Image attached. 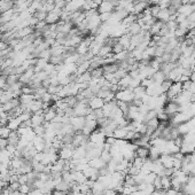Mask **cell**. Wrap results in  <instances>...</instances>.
<instances>
[{
  "label": "cell",
  "instance_id": "6da1fadb",
  "mask_svg": "<svg viewBox=\"0 0 195 195\" xmlns=\"http://www.w3.org/2000/svg\"><path fill=\"white\" fill-rule=\"evenodd\" d=\"M115 99L118 101H123V102H126V103H131L134 100V94L131 90L129 88H125V90H118L116 93H115Z\"/></svg>",
  "mask_w": 195,
  "mask_h": 195
},
{
  "label": "cell",
  "instance_id": "7a4b0ae2",
  "mask_svg": "<svg viewBox=\"0 0 195 195\" xmlns=\"http://www.w3.org/2000/svg\"><path fill=\"white\" fill-rule=\"evenodd\" d=\"M88 140H90V142H93V144H104V141H106V134L101 131L100 129H99L97 131L94 130V131L90 134Z\"/></svg>",
  "mask_w": 195,
  "mask_h": 195
},
{
  "label": "cell",
  "instance_id": "3957f363",
  "mask_svg": "<svg viewBox=\"0 0 195 195\" xmlns=\"http://www.w3.org/2000/svg\"><path fill=\"white\" fill-rule=\"evenodd\" d=\"M85 121L86 119H85L84 116H76V117H72L70 119V124L74 128L75 131H78V130L82 131L85 125Z\"/></svg>",
  "mask_w": 195,
  "mask_h": 195
},
{
  "label": "cell",
  "instance_id": "277c9868",
  "mask_svg": "<svg viewBox=\"0 0 195 195\" xmlns=\"http://www.w3.org/2000/svg\"><path fill=\"white\" fill-rule=\"evenodd\" d=\"M191 97H192V93L189 91H184L182 93H179L177 97H175V102H177L178 104H184V103H188L191 102Z\"/></svg>",
  "mask_w": 195,
  "mask_h": 195
},
{
  "label": "cell",
  "instance_id": "5b68a950",
  "mask_svg": "<svg viewBox=\"0 0 195 195\" xmlns=\"http://www.w3.org/2000/svg\"><path fill=\"white\" fill-rule=\"evenodd\" d=\"M104 104V100L102 97H97V95H94L93 97L90 99L88 101V106L91 108L92 110H94V109H101V108L103 107Z\"/></svg>",
  "mask_w": 195,
  "mask_h": 195
},
{
  "label": "cell",
  "instance_id": "8992f818",
  "mask_svg": "<svg viewBox=\"0 0 195 195\" xmlns=\"http://www.w3.org/2000/svg\"><path fill=\"white\" fill-rule=\"evenodd\" d=\"M160 161H161L162 165L165 169L173 168V155H168V154H162L160 156Z\"/></svg>",
  "mask_w": 195,
  "mask_h": 195
},
{
  "label": "cell",
  "instance_id": "52a82bcc",
  "mask_svg": "<svg viewBox=\"0 0 195 195\" xmlns=\"http://www.w3.org/2000/svg\"><path fill=\"white\" fill-rule=\"evenodd\" d=\"M88 165L92 166V168L97 169V170H100V169L104 168V166L107 165V163H106L101 157H95V158H92V160L88 161Z\"/></svg>",
  "mask_w": 195,
  "mask_h": 195
},
{
  "label": "cell",
  "instance_id": "ba28073f",
  "mask_svg": "<svg viewBox=\"0 0 195 195\" xmlns=\"http://www.w3.org/2000/svg\"><path fill=\"white\" fill-rule=\"evenodd\" d=\"M128 128H117L114 131V137L116 139H125L126 138V134H128Z\"/></svg>",
  "mask_w": 195,
  "mask_h": 195
},
{
  "label": "cell",
  "instance_id": "9c48e42d",
  "mask_svg": "<svg viewBox=\"0 0 195 195\" xmlns=\"http://www.w3.org/2000/svg\"><path fill=\"white\" fill-rule=\"evenodd\" d=\"M135 156L141 158H148L149 157V148L147 147H138L135 150Z\"/></svg>",
  "mask_w": 195,
  "mask_h": 195
},
{
  "label": "cell",
  "instance_id": "30bf717a",
  "mask_svg": "<svg viewBox=\"0 0 195 195\" xmlns=\"http://www.w3.org/2000/svg\"><path fill=\"white\" fill-rule=\"evenodd\" d=\"M151 79L155 82V83H158V84H162L163 82L166 79V76H165L161 70H157L153 76H151Z\"/></svg>",
  "mask_w": 195,
  "mask_h": 195
},
{
  "label": "cell",
  "instance_id": "8fae6325",
  "mask_svg": "<svg viewBox=\"0 0 195 195\" xmlns=\"http://www.w3.org/2000/svg\"><path fill=\"white\" fill-rule=\"evenodd\" d=\"M133 92V94H134V99H138V100H141L144 95L146 94V88L144 86H138V87H135L134 90H132Z\"/></svg>",
  "mask_w": 195,
  "mask_h": 195
},
{
  "label": "cell",
  "instance_id": "7c38bea8",
  "mask_svg": "<svg viewBox=\"0 0 195 195\" xmlns=\"http://www.w3.org/2000/svg\"><path fill=\"white\" fill-rule=\"evenodd\" d=\"M113 9V3L110 1H102L100 3V7H99V10L102 13H110V10Z\"/></svg>",
  "mask_w": 195,
  "mask_h": 195
},
{
  "label": "cell",
  "instance_id": "4fadbf2b",
  "mask_svg": "<svg viewBox=\"0 0 195 195\" xmlns=\"http://www.w3.org/2000/svg\"><path fill=\"white\" fill-rule=\"evenodd\" d=\"M161 184H162V189L168 191V189L171 188V178H170V177H166V176H162Z\"/></svg>",
  "mask_w": 195,
  "mask_h": 195
},
{
  "label": "cell",
  "instance_id": "5bb4252c",
  "mask_svg": "<svg viewBox=\"0 0 195 195\" xmlns=\"http://www.w3.org/2000/svg\"><path fill=\"white\" fill-rule=\"evenodd\" d=\"M100 157L106 163H108V162H110L111 161V158H113V156H111V154H110V151L109 150H102V153H101V155H100Z\"/></svg>",
  "mask_w": 195,
  "mask_h": 195
},
{
  "label": "cell",
  "instance_id": "9a60e30c",
  "mask_svg": "<svg viewBox=\"0 0 195 195\" xmlns=\"http://www.w3.org/2000/svg\"><path fill=\"white\" fill-rule=\"evenodd\" d=\"M156 177H157V175H155L154 172H149V173L146 176L145 182H148V184H153V182H154V180L156 179Z\"/></svg>",
  "mask_w": 195,
  "mask_h": 195
},
{
  "label": "cell",
  "instance_id": "2e32d148",
  "mask_svg": "<svg viewBox=\"0 0 195 195\" xmlns=\"http://www.w3.org/2000/svg\"><path fill=\"white\" fill-rule=\"evenodd\" d=\"M182 160H178V158L173 157V169H175V170H179V169H182Z\"/></svg>",
  "mask_w": 195,
  "mask_h": 195
},
{
  "label": "cell",
  "instance_id": "e0dca14e",
  "mask_svg": "<svg viewBox=\"0 0 195 195\" xmlns=\"http://www.w3.org/2000/svg\"><path fill=\"white\" fill-rule=\"evenodd\" d=\"M188 91L191 92V93H195V83H193L192 82V84H191V86H189V88H188Z\"/></svg>",
  "mask_w": 195,
  "mask_h": 195
},
{
  "label": "cell",
  "instance_id": "ac0fdd59",
  "mask_svg": "<svg viewBox=\"0 0 195 195\" xmlns=\"http://www.w3.org/2000/svg\"><path fill=\"white\" fill-rule=\"evenodd\" d=\"M191 102H195V93L192 94V97H191Z\"/></svg>",
  "mask_w": 195,
  "mask_h": 195
},
{
  "label": "cell",
  "instance_id": "d6986e66",
  "mask_svg": "<svg viewBox=\"0 0 195 195\" xmlns=\"http://www.w3.org/2000/svg\"><path fill=\"white\" fill-rule=\"evenodd\" d=\"M186 195H188V194H186Z\"/></svg>",
  "mask_w": 195,
  "mask_h": 195
}]
</instances>
